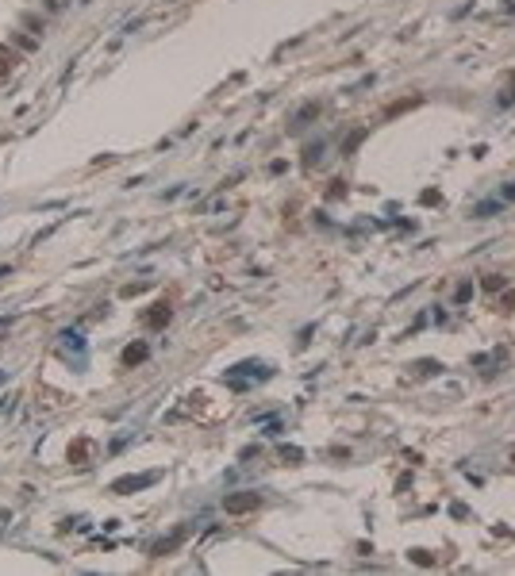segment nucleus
Returning a JSON list of instances; mask_svg holds the SVG:
<instances>
[{
    "label": "nucleus",
    "instance_id": "f03ea898",
    "mask_svg": "<svg viewBox=\"0 0 515 576\" xmlns=\"http://www.w3.org/2000/svg\"><path fill=\"white\" fill-rule=\"evenodd\" d=\"M504 200H515V185H512V188H504Z\"/></svg>",
    "mask_w": 515,
    "mask_h": 576
},
{
    "label": "nucleus",
    "instance_id": "f257e3e1",
    "mask_svg": "<svg viewBox=\"0 0 515 576\" xmlns=\"http://www.w3.org/2000/svg\"><path fill=\"white\" fill-rule=\"evenodd\" d=\"M492 212H500V204H477V208H473V216H477V219H488Z\"/></svg>",
    "mask_w": 515,
    "mask_h": 576
}]
</instances>
